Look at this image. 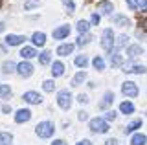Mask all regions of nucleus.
<instances>
[{
	"instance_id": "79ce46f5",
	"label": "nucleus",
	"mask_w": 147,
	"mask_h": 145,
	"mask_svg": "<svg viewBox=\"0 0 147 145\" xmlns=\"http://www.w3.org/2000/svg\"><path fill=\"white\" fill-rule=\"evenodd\" d=\"M77 101H79V103H86V101H88V99H86V96H83V94H81V96L77 97Z\"/></svg>"
},
{
	"instance_id": "412c9836",
	"label": "nucleus",
	"mask_w": 147,
	"mask_h": 145,
	"mask_svg": "<svg viewBox=\"0 0 147 145\" xmlns=\"http://www.w3.org/2000/svg\"><path fill=\"white\" fill-rule=\"evenodd\" d=\"M85 79H86V72H79V74H77L76 77H74L72 85H74V87H79V85H81V83H83Z\"/></svg>"
},
{
	"instance_id": "7ed1b4c3",
	"label": "nucleus",
	"mask_w": 147,
	"mask_h": 145,
	"mask_svg": "<svg viewBox=\"0 0 147 145\" xmlns=\"http://www.w3.org/2000/svg\"><path fill=\"white\" fill-rule=\"evenodd\" d=\"M57 103H59L61 108L68 110V108L72 107V94L68 92V90H61V92L57 94Z\"/></svg>"
},
{
	"instance_id": "1a4fd4ad",
	"label": "nucleus",
	"mask_w": 147,
	"mask_h": 145,
	"mask_svg": "<svg viewBox=\"0 0 147 145\" xmlns=\"http://www.w3.org/2000/svg\"><path fill=\"white\" fill-rule=\"evenodd\" d=\"M20 42H24L22 35H7L6 37V44H9V46H18Z\"/></svg>"
},
{
	"instance_id": "f257e3e1",
	"label": "nucleus",
	"mask_w": 147,
	"mask_h": 145,
	"mask_svg": "<svg viewBox=\"0 0 147 145\" xmlns=\"http://www.w3.org/2000/svg\"><path fill=\"white\" fill-rule=\"evenodd\" d=\"M53 130H55V127H53L52 121H42V123L37 125L35 132H37L39 138H50V136L53 134Z\"/></svg>"
},
{
	"instance_id": "72a5a7b5",
	"label": "nucleus",
	"mask_w": 147,
	"mask_h": 145,
	"mask_svg": "<svg viewBox=\"0 0 147 145\" xmlns=\"http://www.w3.org/2000/svg\"><path fill=\"white\" fill-rule=\"evenodd\" d=\"M94 68H96V70H103V68H105V62H103V59H101V57H96L94 59Z\"/></svg>"
},
{
	"instance_id": "58836bf2",
	"label": "nucleus",
	"mask_w": 147,
	"mask_h": 145,
	"mask_svg": "<svg viewBox=\"0 0 147 145\" xmlns=\"http://www.w3.org/2000/svg\"><path fill=\"white\" fill-rule=\"evenodd\" d=\"M99 20H101V17L98 13H94V15H92V24H99Z\"/></svg>"
},
{
	"instance_id": "4468645a",
	"label": "nucleus",
	"mask_w": 147,
	"mask_h": 145,
	"mask_svg": "<svg viewBox=\"0 0 147 145\" xmlns=\"http://www.w3.org/2000/svg\"><path fill=\"white\" fill-rule=\"evenodd\" d=\"M52 74H53V77H61V75L64 74V66H63V62H53V66H52Z\"/></svg>"
},
{
	"instance_id": "de8ad7c7",
	"label": "nucleus",
	"mask_w": 147,
	"mask_h": 145,
	"mask_svg": "<svg viewBox=\"0 0 147 145\" xmlns=\"http://www.w3.org/2000/svg\"><path fill=\"white\" fill-rule=\"evenodd\" d=\"M2 30H4V24H2V22H0V33H2Z\"/></svg>"
},
{
	"instance_id": "393cba45",
	"label": "nucleus",
	"mask_w": 147,
	"mask_h": 145,
	"mask_svg": "<svg viewBox=\"0 0 147 145\" xmlns=\"http://www.w3.org/2000/svg\"><path fill=\"white\" fill-rule=\"evenodd\" d=\"M9 96H11L9 85H0V97H9Z\"/></svg>"
},
{
	"instance_id": "c9c22d12",
	"label": "nucleus",
	"mask_w": 147,
	"mask_h": 145,
	"mask_svg": "<svg viewBox=\"0 0 147 145\" xmlns=\"http://www.w3.org/2000/svg\"><path fill=\"white\" fill-rule=\"evenodd\" d=\"M114 117H116V112H114V110H109V112H105V117H103V119L105 121H110V119H114Z\"/></svg>"
},
{
	"instance_id": "423d86ee",
	"label": "nucleus",
	"mask_w": 147,
	"mask_h": 145,
	"mask_svg": "<svg viewBox=\"0 0 147 145\" xmlns=\"http://www.w3.org/2000/svg\"><path fill=\"white\" fill-rule=\"evenodd\" d=\"M31 119V112L28 110V108H20V110L15 114V121L17 123H26V121Z\"/></svg>"
},
{
	"instance_id": "dca6fc26",
	"label": "nucleus",
	"mask_w": 147,
	"mask_h": 145,
	"mask_svg": "<svg viewBox=\"0 0 147 145\" xmlns=\"http://www.w3.org/2000/svg\"><path fill=\"white\" fill-rule=\"evenodd\" d=\"M110 64L112 66H121L123 64V57L119 55V52H114L112 55H110Z\"/></svg>"
},
{
	"instance_id": "c85d7f7f",
	"label": "nucleus",
	"mask_w": 147,
	"mask_h": 145,
	"mask_svg": "<svg viewBox=\"0 0 147 145\" xmlns=\"http://www.w3.org/2000/svg\"><path fill=\"white\" fill-rule=\"evenodd\" d=\"M138 127H142V119H136V121H132V123L131 125H127V132H132V130H136L138 129Z\"/></svg>"
},
{
	"instance_id": "4c0bfd02",
	"label": "nucleus",
	"mask_w": 147,
	"mask_h": 145,
	"mask_svg": "<svg viewBox=\"0 0 147 145\" xmlns=\"http://www.w3.org/2000/svg\"><path fill=\"white\" fill-rule=\"evenodd\" d=\"M127 4H129L131 9H136V7H138V0H127Z\"/></svg>"
},
{
	"instance_id": "5701e85b",
	"label": "nucleus",
	"mask_w": 147,
	"mask_h": 145,
	"mask_svg": "<svg viewBox=\"0 0 147 145\" xmlns=\"http://www.w3.org/2000/svg\"><path fill=\"white\" fill-rule=\"evenodd\" d=\"M98 9H99L101 13H107V15H109V13L112 11V4H110V2H101Z\"/></svg>"
},
{
	"instance_id": "aec40b11",
	"label": "nucleus",
	"mask_w": 147,
	"mask_h": 145,
	"mask_svg": "<svg viewBox=\"0 0 147 145\" xmlns=\"http://www.w3.org/2000/svg\"><path fill=\"white\" fill-rule=\"evenodd\" d=\"M112 101H114V94H112V92H107V94H105V97H103V101L99 103V107H101V108H105L107 105H110Z\"/></svg>"
},
{
	"instance_id": "6ab92c4d",
	"label": "nucleus",
	"mask_w": 147,
	"mask_h": 145,
	"mask_svg": "<svg viewBox=\"0 0 147 145\" xmlns=\"http://www.w3.org/2000/svg\"><path fill=\"white\" fill-rule=\"evenodd\" d=\"M20 55L24 57V59H31V57H35L37 55V52H35V48H22V52H20Z\"/></svg>"
},
{
	"instance_id": "a878e982",
	"label": "nucleus",
	"mask_w": 147,
	"mask_h": 145,
	"mask_svg": "<svg viewBox=\"0 0 147 145\" xmlns=\"http://www.w3.org/2000/svg\"><path fill=\"white\" fill-rule=\"evenodd\" d=\"M112 20L116 22V24H119V26H129V19H125V17H121V15H114Z\"/></svg>"
},
{
	"instance_id": "0eeeda50",
	"label": "nucleus",
	"mask_w": 147,
	"mask_h": 145,
	"mask_svg": "<svg viewBox=\"0 0 147 145\" xmlns=\"http://www.w3.org/2000/svg\"><path fill=\"white\" fill-rule=\"evenodd\" d=\"M17 72L22 75V77H30V75L33 74V66H31L30 62H20V64L17 66Z\"/></svg>"
},
{
	"instance_id": "f03ea898",
	"label": "nucleus",
	"mask_w": 147,
	"mask_h": 145,
	"mask_svg": "<svg viewBox=\"0 0 147 145\" xmlns=\"http://www.w3.org/2000/svg\"><path fill=\"white\" fill-rule=\"evenodd\" d=\"M90 130L92 132L105 134L109 130V123L103 119V117H94V119H90Z\"/></svg>"
},
{
	"instance_id": "20e7f679",
	"label": "nucleus",
	"mask_w": 147,
	"mask_h": 145,
	"mask_svg": "<svg viewBox=\"0 0 147 145\" xmlns=\"http://www.w3.org/2000/svg\"><path fill=\"white\" fill-rule=\"evenodd\" d=\"M101 46H103V50H112V46H114V33H112V30H105L103 31Z\"/></svg>"
},
{
	"instance_id": "f3484780",
	"label": "nucleus",
	"mask_w": 147,
	"mask_h": 145,
	"mask_svg": "<svg viewBox=\"0 0 147 145\" xmlns=\"http://www.w3.org/2000/svg\"><path fill=\"white\" fill-rule=\"evenodd\" d=\"M119 110H121L123 114H132V112H134V107H132V103L123 101L121 105H119Z\"/></svg>"
},
{
	"instance_id": "a211bd4d",
	"label": "nucleus",
	"mask_w": 147,
	"mask_h": 145,
	"mask_svg": "<svg viewBox=\"0 0 147 145\" xmlns=\"http://www.w3.org/2000/svg\"><path fill=\"white\" fill-rule=\"evenodd\" d=\"M145 142H147V138H145L144 134H134V136H132V140H131L132 145H145Z\"/></svg>"
},
{
	"instance_id": "4be33fe9",
	"label": "nucleus",
	"mask_w": 147,
	"mask_h": 145,
	"mask_svg": "<svg viewBox=\"0 0 147 145\" xmlns=\"http://www.w3.org/2000/svg\"><path fill=\"white\" fill-rule=\"evenodd\" d=\"M13 140V136L9 132H0V145H9Z\"/></svg>"
},
{
	"instance_id": "c756f323",
	"label": "nucleus",
	"mask_w": 147,
	"mask_h": 145,
	"mask_svg": "<svg viewBox=\"0 0 147 145\" xmlns=\"http://www.w3.org/2000/svg\"><path fill=\"white\" fill-rule=\"evenodd\" d=\"M39 62H40V64H48V62H50V52H42V53H40Z\"/></svg>"
},
{
	"instance_id": "7c9ffc66",
	"label": "nucleus",
	"mask_w": 147,
	"mask_h": 145,
	"mask_svg": "<svg viewBox=\"0 0 147 145\" xmlns=\"http://www.w3.org/2000/svg\"><path fill=\"white\" fill-rule=\"evenodd\" d=\"M42 88L46 90V92H52V90L55 88V83H53L52 79H48V81H44V83H42Z\"/></svg>"
},
{
	"instance_id": "c03bdc74",
	"label": "nucleus",
	"mask_w": 147,
	"mask_h": 145,
	"mask_svg": "<svg viewBox=\"0 0 147 145\" xmlns=\"http://www.w3.org/2000/svg\"><path fill=\"white\" fill-rule=\"evenodd\" d=\"M142 11L147 13V0H144V2H142Z\"/></svg>"
},
{
	"instance_id": "ea45409f",
	"label": "nucleus",
	"mask_w": 147,
	"mask_h": 145,
	"mask_svg": "<svg viewBox=\"0 0 147 145\" xmlns=\"http://www.w3.org/2000/svg\"><path fill=\"white\" fill-rule=\"evenodd\" d=\"M118 143V140L116 138H112V140H107V142H105V145H116Z\"/></svg>"
},
{
	"instance_id": "49530a36",
	"label": "nucleus",
	"mask_w": 147,
	"mask_h": 145,
	"mask_svg": "<svg viewBox=\"0 0 147 145\" xmlns=\"http://www.w3.org/2000/svg\"><path fill=\"white\" fill-rule=\"evenodd\" d=\"M77 145H92V143H90V140H83V142H79Z\"/></svg>"
},
{
	"instance_id": "cd10ccee",
	"label": "nucleus",
	"mask_w": 147,
	"mask_h": 145,
	"mask_svg": "<svg viewBox=\"0 0 147 145\" xmlns=\"http://www.w3.org/2000/svg\"><path fill=\"white\" fill-rule=\"evenodd\" d=\"M92 40V35H88V33H85V35H81L79 39H77V44H79V46H83V44H88Z\"/></svg>"
},
{
	"instance_id": "2eb2a0df",
	"label": "nucleus",
	"mask_w": 147,
	"mask_h": 145,
	"mask_svg": "<svg viewBox=\"0 0 147 145\" xmlns=\"http://www.w3.org/2000/svg\"><path fill=\"white\" fill-rule=\"evenodd\" d=\"M125 72H129V74H144L145 72V66L144 64H132V66H125Z\"/></svg>"
},
{
	"instance_id": "37998d69",
	"label": "nucleus",
	"mask_w": 147,
	"mask_h": 145,
	"mask_svg": "<svg viewBox=\"0 0 147 145\" xmlns=\"http://www.w3.org/2000/svg\"><path fill=\"white\" fill-rule=\"evenodd\" d=\"M52 145H68V143H66V142H63V140H55Z\"/></svg>"
},
{
	"instance_id": "f8f14e48",
	"label": "nucleus",
	"mask_w": 147,
	"mask_h": 145,
	"mask_svg": "<svg viewBox=\"0 0 147 145\" xmlns=\"http://www.w3.org/2000/svg\"><path fill=\"white\" fill-rule=\"evenodd\" d=\"M31 40H33L35 46H44V42H46V35L42 33V31H37V33H33Z\"/></svg>"
},
{
	"instance_id": "ddd939ff",
	"label": "nucleus",
	"mask_w": 147,
	"mask_h": 145,
	"mask_svg": "<svg viewBox=\"0 0 147 145\" xmlns=\"http://www.w3.org/2000/svg\"><path fill=\"white\" fill-rule=\"evenodd\" d=\"M74 52V44H61V46L57 48V53L59 55H70V53Z\"/></svg>"
},
{
	"instance_id": "473e14b6",
	"label": "nucleus",
	"mask_w": 147,
	"mask_h": 145,
	"mask_svg": "<svg viewBox=\"0 0 147 145\" xmlns=\"http://www.w3.org/2000/svg\"><path fill=\"white\" fill-rule=\"evenodd\" d=\"M127 37H125V35H121V37H118V42H116V52H118V50L119 48H123V46H125V44H127Z\"/></svg>"
},
{
	"instance_id": "6e6552de",
	"label": "nucleus",
	"mask_w": 147,
	"mask_h": 145,
	"mask_svg": "<svg viewBox=\"0 0 147 145\" xmlns=\"http://www.w3.org/2000/svg\"><path fill=\"white\" fill-rule=\"evenodd\" d=\"M24 101L31 103V105H39V103L42 101V97H40L37 92H26V94H24Z\"/></svg>"
},
{
	"instance_id": "b1692460",
	"label": "nucleus",
	"mask_w": 147,
	"mask_h": 145,
	"mask_svg": "<svg viewBox=\"0 0 147 145\" xmlns=\"http://www.w3.org/2000/svg\"><path fill=\"white\" fill-rule=\"evenodd\" d=\"M15 68H17V64H15V62H13V61H6V62H4V64H2V70L6 72V74H9V72H13V70H15Z\"/></svg>"
},
{
	"instance_id": "39448f33",
	"label": "nucleus",
	"mask_w": 147,
	"mask_h": 145,
	"mask_svg": "<svg viewBox=\"0 0 147 145\" xmlns=\"http://www.w3.org/2000/svg\"><path fill=\"white\" fill-rule=\"evenodd\" d=\"M121 92L125 94V96H129V97H136V96H138V87H136V83H132V81L123 83Z\"/></svg>"
},
{
	"instance_id": "a19ab883",
	"label": "nucleus",
	"mask_w": 147,
	"mask_h": 145,
	"mask_svg": "<svg viewBox=\"0 0 147 145\" xmlns=\"http://www.w3.org/2000/svg\"><path fill=\"white\" fill-rule=\"evenodd\" d=\"M140 26H142V28H144V30L147 31V19H142V20H140Z\"/></svg>"
},
{
	"instance_id": "9b49d317",
	"label": "nucleus",
	"mask_w": 147,
	"mask_h": 145,
	"mask_svg": "<svg viewBox=\"0 0 147 145\" xmlns=\"http://www.w3.org/2000/svg\"><path fill=\"white\" fill-rule=\"evenodd\" d=\"M142 53H144V48L138 46V44H134V46H129V50H127V55L131 57V59H136L138 55H142Z\"/></svg>"
},
{
	"instance_id": "e433bc0d",
	"label": "nucleus",
	"mask_w": 147,
	"mask_h": 145,
	"mask_svg": "<svg viewBox=\"0 0 147 145\" xmlns=\"http://www.w3.org/2000/svg\"><path fill=\"white\" fill-rule=\"evenodd\" d=\"M63 4H64V6H66L70 11H74V9H76V6H74V2H72V0H63Z\"/></svg>"
},
{
	"instance_id": "bb28decb",
	"label": "nucleus",
	"mask_w": 147,
	"mask_h": 145,
	"mask_svg": "<svg viewBox=\"0 0 147 145\" xmlns=\"http://www.w3.org/2000/svg\"><path fill=\"white\" fill-rule=\"evenodd\" d=\"M76 64H77V66H81V68H85L86 64H88V59H86V55H79V57H76Z\"/></svg>"
},
{
	"instance_id": "f704fd0d",
	"label": "nucleus",
	"mask_w": 147,
	"mask_h": 145,
	"mask_svg": "<svg viewBox=\"0 0 147 145\" xmlns=\"http://www.w3.org/2000/svg\"><path fill=\"white\" fill-rule=\"evenodd\" d=\"M35 6H39V0H28L24 4V9H33Z\"/></svg>"
},
{
	"instance_id": "a18cd8bd",
	"label": "nucleus",
	"mask_w": 147,
	"mask_h": 145,
	"mask_svg": "<svg viewBox=\"0 0 147 145\" xmlns=\"http://www.w3.org/2000/svg\"><path fill=\"white\" fill-rule=\"evenodd\" d=\"M79 119H81V121L86 119V112H79Z\"/></svg>"
},
{
	"instance_id": "9d476101",
	"label": "nucleus",
	"mask_w": 147,
	"mask_h": 145,
	"mask_svg": "<svg viewBox=\"0 0 147 145\" xmlns=\"http://www.w3.org/2000/svg\"><path fill=\"white\" fill-rule=\"evenodd\" d=\"M68 33H70V28L68 26H61V28L53 30V39H64V37H68Z\"/></svg>"
},
{
	"instance_id": "2f4dec72",
	"label": "nucleus",
	"mask_w": 147,
	"mask_h": 145,
	"mask_svg": "<svg viewBox=\"0 0 147 145\" xmlns=\"http://www.w3.org/2000/svg\"><path fill=\"white\" fill-rule=\"evenodd\" d=\"M77 30H79L81 33H86V31H88V22L79 20V22H77Z\"/></svg>"
}]
</instances>
